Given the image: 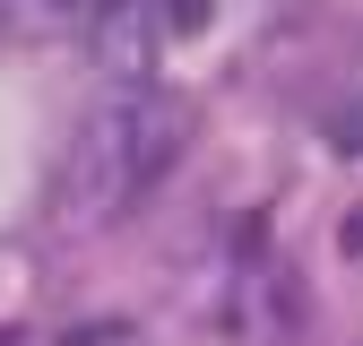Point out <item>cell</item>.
<instances>
[{"mask_svg": "<svg viewBox=\"0 0 363 346\" xmlns=\"http://www.w3.org/2000/svg\"><path fill=\"white\" fill-rule=\"evenodd\" d=\"M329 147H337V156H363V86L329 113Z\"/></svg>", "mask_w": 363, "mask_h": 346, "instance_id": "3957f363", "label": "cell"}, {"mask_svg": "<svg viewBox=\"0 0 363 346\" xmlns=\"http://www.w3.org/2000/svg\"><path fill=\"white\" fill-rule=\"evenodd\" d=\"M337 242H346V251H363V208L346 216V234H337Z\"/></svg>", "mask_w": 363, "mask_h": 346, "instance_id": "8992f818", "label": "cell"}, {"mask_svg": "<svg viewBox=\"0 0 363 346\" xmlns=\"http://www.w3.org/2000/svg\"><path fill=\"white\" fill-rule=\"evenodd\" d=\"M164 9V35H199L208 26V0H156Z\"/></svg>", "mask_w": 363, "mask_h": 346, "instance_id": "5b68a950", "label": "cell"}, {"mask_svg": "<svg viewBox=\"0 0 363 346\" xmlns=\"http://www.w3.org/2000/svg\"><path fill=\"white\" fill-rule=\"evenodd\" d=\"M86 52H96V69L121 86V96H147V78L164 61V9H156V0H121V9H104L96 26H86Z\"/></svg>", "mask_w": 363, "mask_h": 346, "instance_id": "7a4b0ae2", "label": "cell"}, {"mask_svg": "<svg viewBox=\"0 0 363 346\" xmlns=\"http://www.w3.org/2000/svg\"><path fill=\"white\" fill-rule=\"evenodd\" d=\"M182 147H191V104H182V96H164V86L113 96V104H96V113L78 121L52 199H61L69 225H113L139 191H156L164 173H173Z\"/></svg>", "mask_w": 363, "mask_h": 346, "instance_id": "6da1fadb", "label": "cell"}, {"mask_svg": "<svg viewBox=\"0 0 363 346\" xmlns=\"http://www.w3.org/2000/svg\"><path fill=\"white\" fill-rule=\"evenodd\" d=\"M104 9H121V0H43V18H61V26H96Z\"/></svg>", "mask_w": 363, "mask_h": 346, "instance_id": "277c9868", "label": "cell"}]
</instances>
